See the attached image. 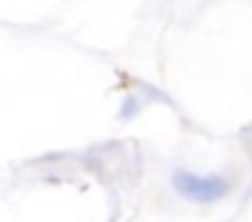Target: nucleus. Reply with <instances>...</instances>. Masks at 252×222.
<instances>
[{
	"instance_id": "f257e3e1",
	"label": "nucleus",
	"mask_w": 252,
	"mask_h": 222,
	"mask_svg": "<svg viewBox=\"0 0 252 222\" xmlns=\"http://www.w3.org/2000/svg\"><path fill=\"white\" fill-rule=\"evenodd\" d=\"M174 187L182 198L195 200V203H212L228 192V182L222 176H195L185 171L174 173Z\"/></svg>"
}]
</instances>
